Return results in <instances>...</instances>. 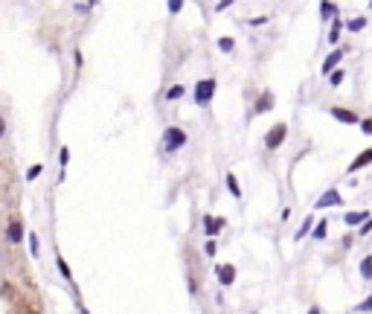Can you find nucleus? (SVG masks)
<instances>
[{
	"mask_svg": "<svg viewBox=\"0 0 372 314\" xmlns=\"http://www.w3.org/2000/svg\"><path fill=\"white\" fill-rule=\"evenodd\" d=\"M215 93H218V82L212 79V76H206V79H198L195 87H192V99L198 108H209L212 99H215Z\"/></svg>",
	"mask_w": 372,
	"mask_h": 314,
	"instance_id": "f257e3e1",
	"label": "nucleus"
},
{
	"mask_svg": "<svg viewBox=\"0 0 372 314\" xmlns=\"http://www.w3.org/2000/svg\"><path fill=\"white\" fill-rule=\"evenodd\" d=\"M189 143V134L181 128V125H169L166 131H163V140H160V146L166 154H175V151H181Z\"/></svg>",
	"mask_w": 372,
	"mask_h": 314,
	"instance_id": "f03ea898",
	"label": "nucleus"
},
{
	"mask_svg": "<svg viewBox=\"0 0 372 314\" xmlns=\"http://www.w3.org/2000/svg\"><path fill=\"white\" fill-rule=\"evenodd\" d=\"M288 140V125L285 122H276L271 131L265 134V149L268 151H276V149H282V143Z\"/></svg>",
	"mask_w": 372,
	"mask_h": 314,
	"instance_id": "7ed1b4c3",
	"label": "nucleus"
},
{
	"mask_svg": "<svg viewBox=\"0 0 372 314\" xmlns=\"http://www.w3.org/2000/svg\"><path fill=\"white\" fill-rule=\"evenodd\" d=\"M340 204H346L343 195H340V189L338 186H329L320 198L314 201V210H332V207H340Z\"/></svg>",
	"mask_w": 372,
	"mask_h": 314,
	"instance_id": "20e7f679",
	"label": "nucleus"
},
{
	"mask_svg": "<svg viewBox=\"0 0 372 314\" xmlns=\"http://www.w3.org/2000/svg\"><path fill=\"white\" fill-rule=\"evenodd\" d=\"M329 116L338 119V122H343V125H361V114L352 111V108H343V105H332V108H329Z\"/></svg>",
	"mask_w": 372,
	"mask_h": 314,
	"instance_id": "39448f33",
	"label": "nucleus"
},
{
	"mask_svg": "<svg viewBox=\"0 0 372 314\" xmlns=\"http://www.w3.org/2000/svg\"><path fill=\"white\" fill-rule=\"evenodd\" d=\"M273 105H276V96H273V90H262L259 96H256L253 102V108H250V116H262V114H268V111H273Z\"/></svg>",
	"mask_w": 372,
	"mask_h": 314,
	"instance_id": "423d86ee",
	"label": "nucleus"
},
{
	"mask_svg": "<svg viewBox=\"0 0 372 314\" xmlns=\"http://www.w3.org/2000/svg\"><path fill=\"white\" fill-rule=\"evenodd\" d=\"M224 227H227V218H224V215H218V218L209 215V213L203 215V233H206V239H215Z\"/></svg>",
	"mask_w": 372,
	"mask_h": 314,
	"instance_id": "0eeeda50",
	"label": "nucleus"
},
{
	"mask_svg": "<svg viewBox=\"0 0 372 314\" xmlns=\"http://www.w3.org/2000/svg\"><path fill=\"white\" fill-rule=\"evenodd\" d=\"M215 280H218V285H233L236 282V265H230V262H221L215 265Z\"/></svg>",
	"mask_w": 372,
	"mask_h": 314,
	"instance_id": "6e6552de",
	"label": "nucleus"
},
{
	"mask_svg": "<svg viewBox=\"0 0 372 314\" xmlns=\"http://www.w3.org/2000/svg\"><path fill=\"white\" fill-rule=\"evenodd\" d=\"M340 61H343V50H340V47H335V50L329 52V55H326V58H323V64H320V73L323 76H329V73H335V70H338V64Z\"/></svg>",
	"mask_w": 372,
	"mask_h": 314,
	"instance_id": "1a4fd4ad",
	"label": "nucleus"
},
{
	"mask_svg": "<svg viewBox=\"0 0 372 314\" xmlns=\"http://www.w3.org/2000/svg\"><path fill=\"white\" fill-rule=\"evenodd\" d=\"M367 166H372V146H370V149H364V151L355 157V160H352V163L346 166V175H355V172L367 169Z\"/></svg>",
	"mask_w": 372,
	"mask_h": 314,
	"instance_id": "9d476101",
	"label": "nucleus"
},
{
	"mask_svg": "<svg viewBox=\"0 0 372 314\" xmlns=\"http://www.w3.org/2000/svg\"><path fill=\"white\" fill-rule=\"evenodd\" d=\"M23 236H26V230H23V221H20V218H12V221H9V227H6V239H9L12 245H20V242H23Z\"/></svg>",
	"mask_w": 372,
	"mask_h": 314,
	"instance_id": "9b49d317",
	"label": "nucleus"
},
{
	"mask_svg": "<svg viewBox=\"0 0 372 314\" xmlns=\"http://www.w3.org/2000/svg\"><path fill=\"white\" fill-rule=\"evenodd\" d=\"M367 218H370V210H352V213L343 215V224H346V227H361Z\"/></svg>",
	"mask_w": 372,
	"mask_h": 314,
	"instance_id": "f8f14e48",
	"label": "nucleus"
},
{
	"mask_svg": "<svg viewBox=\"0 0 372 314\" xmlns=\"http://www.w3.org/2000/svg\"><path fill=\"white\" fill-rule=\"evenodd\" d=\"M343 29H346L343 17H335V20H332V26H329V44H332V47H338V41H340V35H343Z\"/></svg>",
	"mask_w": 372,
	"mask_h": 314,
	"instance_id": "ddd939ff",
	"label": "nucleus"
},
{
	"mask_svg": "<svg viewBox=\"0 0 372 314\" xmlns=\"http://www.w3.org/2000/svg\"><path fill=\"white\" fill-rule=\"evenodd\" d=\"M320 17L323 20H335V17H340V9L332 0H320Z\"/></svg>",
	"mask_w": 372,
	"mask_h": 314,
	"instance_id": "4468645a",
	"label": "nucleus"
},
{
	"mask_svg": "<svg viewBox=\"0 0 372 314\" xmlns=\"http://www.w3.org/2000/svg\"><path fill=\"white\" fill-rule=\"evenodd\" d=\"M311 230H314V215H305L303 224H300V227H297V233H294V242H303Z\"/></svg>",
	"mask_w": 372,
	"mask_h": 314,
	"instance_id": "2eb2a0df",
	"label": "nucleus"
},
{
	"mask_svg": "<svg viewBox=\"0 0 372 314\" xmlns=\"http://www.w3.org/2000/svg\"><path fill=\"white\" fill-rule=\"evenodd\" d=\"M184 96H186L184 84H172V87H166V93H163V99H166V102H181Z\"/></svg>",
	"mask_w": 372,
	"mask_h": 314,
	"instance_id": "dca6fc26",
	"label": "nucleus"
},
{
	"mask_svg": "<svg viewBox=\"0 0 372 314\" xmlns=\"http://www.w3.org/2000/svg\"><path fill=\"white\" fill-rule=\"evenodd\" d=\"M367 26H370V17H364V15H358V17H352V20H346V29H349V32H364V29H367Z\"/></svg>",
	"mask_w": 372,
	"mask_h": 314,
	"instance_id": "f3484780",
	"label": "nucleus"
},
{
	"mask_svg": "<svg viewBox=\"0 0 372 314\" xmlns=\"http://www.w3.org/2000/svg\"><path fill=\"white\" fill-rule=\"evenodd\" d=\"M358 274H361V280H364V282L372 280V253H367V256L361 259V265H358Z\"/></svg>",
	"mask_w": 372,
	"mask_h": 314,
	"instance_id": "a211bd4d",
	"label": "nucleus"
},
{
	"mask_svg": "<svg viewBox=\"0 0 372 314\" xmlns=\"http://www.w3.org/2000/svg\"><path fill=\"white\" fill-rule=\"evenodd\" d=\"M224 181H227V192H230L236 201H241V186H238L236 175H233V172H227V178H224Z\"/></svg>",
	"mask_w": 372,
	"mask_h": 314,
	"instance_id": "6ab92c4d",
	"label": "nucleus"
},
{
	"mask_svg": "<svg viewBox=\"0 0 372 314\" xmlns=\"http://www.w3.org/2000/svg\"><path fill=\"white\" fill-rule=\"evenodd\" d=\"M55 268H58V274H61V280L73 282V271H70V265L64 262V256H61V253H55Z\"/></svg>",
	"mask_w": 372,
	"mask_h": 314,
	"instance_id": "aec40b11",
	"label": "nucleus"
},
{
	"mask_svg": "<svg viewBox=\"0 0 372 314\" xmlns=\"http://www.w3.org/2000/svg\"><path fill=\"white\" fill-rule=\"evenodd\" d=\"M215 47H218L224 55H230V52L236 50V38H230V35H221L218 41H215Z\"/></svg>",
	"mask_w": 372,
	"mask_h": 314,
	"instance_id": "412c9836",
	"label": "nucleus"
},
{
	"mask_svg": "<svg viewBox=\"0 0 372 314\" xmlns=\"http://www.w3.org/2000/svg\"><path fill=\"white\" fill-rule=\"evenodd\" d=\"M326 236H329V221L323 218V221H317V224H314V230H311V239H314V242H323Z\"/></svg>",
	"mask_w": 372,
	"mask_h": 314,
	"instance_id": "4be33fe9",
	"label": "nucleus"
},
{
	"mask_svg": "<svg viewBox=\"0 0 372 314\" xmlns=\"http://www.w3.org/2000/svg\"><path fill=\"white\" fill-rule=\"evenodd\" d=\"M326 79H329V84H332V87H340V84L346 82V70H343V67H338V70H335V73H329Z\"/></svg>",
	"mask_w": 372,
	"mask_h": 314,
	"instance_id": "5701e85b",
	"label": "nucleus"
},
{
	"mask_svg": "<svg viewBox=\"0 0 372 314\" xmlns=\"http://www.w3.org/2000/svg\"><path fill=\"white\" fill-rule=\"evenodd\" d=\"M26 239H29V253L38 259V253H41V239H38V233L29 230V233H26Z\"/></svg>",
	"mask_w": 372,
	"mask_h": 314,
	"instance_id": "b1692460",
	"label": "nucleus"
},
{
	"mask_svg": "<svg viewBox=\"0 0 372 314\" xmlns=\"http://www.w3.org/2000/svg\"><path fill=\"white\" fill-rule=\"evenodd\" d=\"M58 163H61V172L67 169V163H70V149H67V146H61V149H58Z\"/></svg>",
	"mask_w": 372,
	"mask_h": 314,
	"instance_id": "393cba45",
	"label": "nucleus"
},
{
	"mask_svg": "<svg viewBox=\"0 0 372 314\" xmlns=\"http://www.w3.org/2000/svg\"><path fill=\"white\" fill-rule=\"evenodd\" d=\"M166 9H169V15H181V9H184V0H166Z\"/></svg>",
	"mask_w": 372,
	"mask_h": 314,
	"instance_id": "a878e982",
	"label": "nucleus"
},
{
	"mask_svg": "<svg viewBox=\"0 0 372 314\" xmlns=\"http://www.w3.org/2000/svg\"><path fill=\"white\" fill-rule=\"evenodd\" d=\"M41 172H44V166L41 163H35V166H29V169H26V181L32 183L35 178H38V175H41Z\"/></svg>",
	"mask_w": 372,
	"mask_h": 314,
	"instance_id": "bb28decb",
	"label": "nucleus"
},
{
	"mask_svg": "<svg viewBox=\"0 0 372 314\" xmlns=\"http://www.w3.org/2000/svg\"><path fill=\"white\" fill-rule=\"evenodd\" d=\"M355 312H358V314H370V312H372V297H367L364 303H358Z\"/></svg>",
	"mask_w": 372,
	"mask_h": 314,
	"instance_id": "cd10ccee",
	"label": "nucleus"
},
{
	"mask_svg": "<svg viewBox=\"0 0 372 314\" xmlns=\"http://www.w3.org/2000/svg\"><path fill=\"white\" fill-rule=\"evenodd\" d=\"M361 134L372 137V116H364V119H361Z\"/></svg>",
	"mask_w": 372,
	"mask_h": 314,
	"instance_id": "c85d7f7f",
	"label": "nucleus"
},
{
	"mask_svg": "<svg viewBox=\"0 0 372 314\" xmlns=\"http://www.w3.org/2000/svg\"><path fill=\"white\" fill-rule=\"evenodd\" d=\"M215 250H218L215 239H206V245H203V256H215Z\"/></svg>",
	"mask_w": 372,
	"mask_h": 314,
	"instance_id": "c756f323",
	"label": "nucleus"
},
{
	"mask_svg": "<svg viewBox=\"0 0 372 314\" xmlns=\"http://www.w3.org/2000/svg\"><path fill=\"white\" fill-rule=\"evenodd\" d=\"M268 20H271V17H268V15H259V17H250V20H247V23H250V26H253V29H259V26H265V23H268Z\"/></svg>",
	"mask_w": 372,
	"mask_h": 314,
	"instance_id": "7c9ffc66",
	"label": "nucleus"
},
{
	"mask_svg": "<svg viewBox=\"0 0 372 314\" xmlns=\"http://www.w3.org/2000/svg\"><path fill=\"white\" fill-rule=\"evenodd\" d=\"M358 233H361V236H370V233H372V215L361 224V227H358Z\"/></svg>",
	"mask_w": 372,
	"mask_h": 314,
	"instance_id": "2f4dec72",
	"label": "nucleus"
},
{
	"mask_svg": "<svg viewBox=\"0 0 372 314\" xmlns=\"http://www.w3.org/2000/svg\"><path fill=\"white\" fill-rule=\"evenodd\" d=\"M73 61H76V70H82V64H85V55H82V50H79V47L73 50Z\"/></svg>",
	"mask_w": 372,
	"mask_h": 314,
	"instance_id": "473e14b6",
	"label": "nucleus"
},
{
	"mask_svg": "<svg viewBox=\"0 0 372 314\" xmlns=\"http://www.w3.org/2000/svg\"><path fill=\"white\" fill-rule=\"evenodd\" d=\"M236 0H215V12H224V9H230Z\"/></svg>",
	"mask_w": 372,
	"mask_h": 314,
	"instance_id": "72a5a7b5",
	"label": "nucleus"
},
{
	"mask_svg": "<svg viewBox=\"0 0 372 314\" xmlns=\"http://www.w3.org/2000/svg\"><path fill=\"white\" fill-rule=\"evenodd\" d=\"M6 131H9V122H6V114H0V140L6 137Z\"/></svg>",
	"mask_w": 372,
	"mask_h": 314,
	"instance_id": "f704fd0d",
	"label": "nucleus"
},
{
	"mask_svg": "<svg viewBox=\"0 0 372 314\" xmlns=\"http://www.w3.org/2000/svg\"><path fill=\"white\" fill-rule=\"evenodd\" d=\"M279 218H282V221H288V218H291V207H285V210L279 213Z\"/></svg>",
	"mask_w": 372,
	"mask_h": 314,
	"instance_id": "c9c22d12",
	"label": "nucleus"
},
{
	"mask_svg": "<svg viewBox=\"0 0 372 314\" xmlns=\"http://www.w3.org/2000/svg\"><path fill=\"white\" fill-rule=\"evenodd\" d=\"M308 314H323V312H320V306H311V309H308Z\"/></svg>",
	"mask_w": 372,
	"mask_h": 314,
	"instance_id": "e433bc0d",
	"label": "nucleus"
},
{
	"mask_svg": "<svg viewBox=\"0 0 372 314\" xmlns=\"http://www.w3.org/2000/svg\"><path fill=\"white\" fill-rule=\"evenodd\" d=\"M87 6H90V9H93V6H99V0H87Z\"/></svg>",
	"mask_w": 372,
	"mask_h": 314,
	"instance_id": "4c0bfd02",
	"label": "nucleus"
},
{
	"mask_svg": "<svg viewBox=\"0 0 372 314\" xmlns=\"http://www.w3.org/2000/svg\"><path fill=\"white\" fill-rule=\"evenodd\" d=\"M370 12H372V0H370Z\"/></svg>",
	"mask_w": 372,
	"mask_h": 314,
	"instance_id": "58836bf2",
	"label": "nucleus"
}]
</instances>
